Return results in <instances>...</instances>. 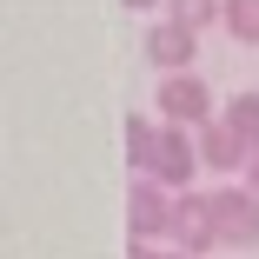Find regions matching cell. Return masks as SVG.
<instances>
[{"mask_svg": "<svg viewBox=\"0 0 259 259\" xmlns=\"http://www.w3.org/2000/svg\"><path fill=\"white\" fill-rule=\"evenodd\" d=\"M166 259H193V252H173V246H166Z\"/></svg>", "mask_w": 259, "mask_h": 259, "instance_id": "9a60e30c", "label": "cell"}, {"mask_svg": "<svg viewBox=\"0 0 259 259\" xmlns=\"http://www.w3.org/2000/svg\"><path fill=\"white\" fill-rule=\"evenodd\" d=\"M220 120H226V126L246 140V153H259V93H233Z\"/></svg>", "mask_w": 259, "mask_h": 259, "instance_id": "9c48e42d", "label": "cell"}, {"mask_svg": "<svg viewBox=\"0 0 259 259\" xmlns=\"http://www.w3.org/2000/svg\"><path fill=\"white\" fill-rule=\"evenodd\" d=\"M120 7H133V14H146V7H173V0H120Z\"/></svg>", "mask_w": 259, "mask_h": 259, "instance_id": "4fadbf2b", "label": "cell"}, {"mask_svg": "<svg viewBox=\"0 0 259 259\" xmlns=\"http://www.w3.org/2000/svg\"><path fill=\"white\" fill-rule=\"evenodd\" d=\"M166 246H173V252H193V259H206V252L220 246L213 199H206V193H180V199H173V233H166Z\"/></svg>", "mask_w": 259, "mask_h": 259, "instance_id": "5b68a950", "label": "cell"}, {"mask_svg": "<svg viewBox=\"0 0 259 259\" xmlns=\"http://www.w3.org/2000/svg\"><path fill=\"white\" fill-rule=\"evenodd\" d=\"M166 14H173V20H186L193 33H206L213 20H226V0H173Z\"/></svg>", "mask_w": 259, "mask_h": 259, "instance_id": "8fae6325", "label": "cell"}, {"mask_svg": "<svg viewBox=\"0 0 259 259\" xmlns=\"http://www.w3.org/2000/svg\"><path fill=\"white\" fill-rule=\"evenodd\" d=\"M239 47H259V0H226V20H220Z\"/></svg>", "mask_w": 259, "mask_h": 259, "instance_id": "30bf717a", "label": "cell"}, {"mask_svg": "<svg viewBox=\"0 0 259 259\" xmlns=\"http://www.w3.org/2000/svg\"><path fill=\"white\" fill-rule=\"evenodd\" d=\"M206 199H213V226H220V246L233 252H252L259 246V193L226 180V186H206Z\"/></svg>", "mask_w": 259, "mask_h": 259, "instance_id": "6da1fadb", "label": "cell"}, {"mask_svg": "<svg viewBox=\"0 0 259 259\" xmlns=\"http://www.w3.org/2000/svg\"><path fill=\"white\" fill-rule=\"evenodd\" d=\"M153 153H160V126L146 113H126V166H133V180L153 173Z\"/></svg>", "mask_w": 259, "mask_h": 259, "instance_id": "ba28073f", "label": "cell"}, {"mask_svg": "<svg viewBox=\"0 0 259 259\" xmlns=\"http://www.w3.org/2000/svg\"><path fill=\"white\" fill-rule=\"evenodd\" d=\"M173 199H180V193H166L160 180H133V186H126V233L146 239V246H160V239L173 233Z\"/></svg>", "mask_w": 259, "mask_h": 259, "instance_id": "277c9868", "label": "cell"}, {"mask_svg": "<svg viewBox=\"0 0 259 259\" xmlns=\"http://www.w3.org/2000/svg\"><path fill=\"white\" fill-rule=\"evenodd\" d=\"M146 60L160 67V73H193V60H199V33L186 27V20H153L146 27Z\"/></svg>", "mask_w": 259, "mask_h": 259, "instance_id": "8992f818", "label": "cell"}, {"mask_svg": "<svg viewBox=\"0 0 259 259\" xmlns=\"http://www.w3.org/2000/svg\"><path fill=\"white\" fill-rule=\"evenodd\" d=\"M246 186H252V193H259V153H252V166H246Z\"/></svg>", "mask_w": 259, "mask_h": 259, "instance_id": "5bb4252c", "label": "cell"}, {"mask_svg": "<svg viewBox=\"0 0 259 259\" xmlns=\"http://www.w3.org/2000/svg\"><path fill=\"white\" fill-rule=\"evenodd\" d=\"M199 140H193V126H166L160 120V153H153V173L146 180H160L166 193H193V180H199Z\"/></svg>", "mask_w": 259, "mask_h": 259, "instance_id": "3957f363", "label": "cell"}, {"mask_svg": "<svg viewBox=\"0 0 259 259\" xmlns=\"http://www.w3.org/2000/svg\"><path fill=\"white\" fill-rule=\"evenodd\" d=\"M199 160H206V173H246L252 153H246V140H239L226 120H213V126L199 133Z\"/></svg>", "mask_w": 259, "mask_h": 259, "instance_id": "52a82bcc", "label": "cell"}, {"mask_svg": "<svg viewBox=\"0 0 259 259\" xmlns=\"http://www.w3.org/2000/svg\"><path fill=\"white\" fill-rule=\"evenodd\" d=\"M153 107L166 113V126H213V87H206L199 73H160V93H153Z\"/></svg>", "mask_w": 259, "mask_h": 259, "instance_id": "7a4b0ae2", "label": "cell"}, {"mask_svg": "<svg viewBox=\"0 0 259 259\" xmlns=\"http://www.w3.org/2000/svg\"><path fill=\"white\" fill-rule=\"evenodd\" d=\"M126 259H166V246H146V239H133V246H126Z\"/></svg>", "mask_w": 259, "mask_h": 259, "instance_id": "7c38bea8", "label": "cell"}]
</instances>
